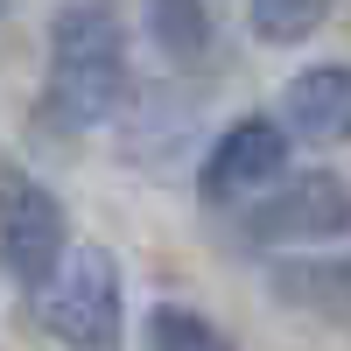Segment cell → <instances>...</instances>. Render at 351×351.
I'll return each instance as SVG.
<instances>
[{
  "instance_id": "6da1fadb",
  "label": "cell",
  "mask_w": 351,
  "mask_h": 351,
  "mask_svg": "<svg viewBox=\"0 0 351 351\" xmlns=\"http://www.w3.org/2000/svg\"><path fill=\"white\" fill-rule=\"evenodd\" d=\"M134 99V71H127V28L112 0H71L49 21V120L64 127H106L120 120Z\"/></svg>"
},
{
  "instance_id": "7a4b0ae2",
  "label": "cell",
  "mask_w": 351,
  "mask_h": 351,
  "mask_svg": "<svg viewBox=\"0 0 351 351\" xmlns=\"http://www.w3.org/2000/svg\"><path fill=\"white\" fill-rule=\"evenodd\" d=\"M36 324L64 351H120L127 302H120V260L106 246H71L56 274L36 288Z\"/></svg>"
},
{
  "instance_id": "3957f363",
  "label": "cell",
  "mask_w": 351,
  "mask_h": 351,
  "mask_svg": "<svg viewBox=\"0 0 351 351\" xmlns=\"http://www.w3.org/2000/svg\"><path fill=\"white\" fill-rule=\"evenodd\" d=\"M71 253V218L43 176H28L14 155H0V274L14 288H36L56 274V260Z\"/></svg>"
},
{
  "instance_id": "277c9868",
  "label": "cell",
  "mask_w": 351,
  "mask_h": 351,
  "mask_svg": "<svg viewBox=\"0 0 351 351\" xmlns=\"http://www.w3.org/2000/svg\"><path fill=\"white\" fill-rule=\"evenodd\" d=\"M246 246H330L351 232V183L330 169L288 176L281 190H267L246 211Z\"/></svg>"
},
{
  "instance_id": "5b68a950",
  "label": "cell",
  "mask_w": 351,
  "mask_h": 351,
  "mask_svg": "<svg viewBox=\"0 0 351 351\" xmlns=\"http://www.w3.org/2000/svg\"><path fill=\"white\" fill-rule=\"evenodd\" d=\"M274 176H288V127L267 120V112H246L218 134V148L204 155V176H197V197L204 204H232V197H253L267 190Z\"/></svg>"
},
{
  "instance_id": "8992f818",
  "label": "cell",
  "mask_w": 351,
  "mask_h": 351,
  "mask_svg": "<svg viewBox=\"0 0 351 351\" xmlns=\"http://www.w3.org/2000/svg\"><path fill=\"white\" fill-rule=\"evenodd\" d=\"M281 120L309 148H351V64H309L288 77Z\"/></svg>"
},
{
  "instance_id": "52a82bcc",
  "label": "cell",
  "mask_w": 351,
  "mask_h": 351,
  "mask_svg": "<svg viewBox=\"0 0 351 351\" xmlns=\"http://www.w3.org/2000/svg\"><path fill=\"white\" fill-rule=\"evenodd\" d=\"M274 288H281V302H295V309L351 324V253L344 260H288V267H274Z\"/></svg>"
},
{
  "instance_id": "ba28073f",
  "label": "cell",
  "mask_w": 351,
  "mask_h": 351,
  "mask_svg": "<svg viewBox=\"0 0 351 351\" xmlns=\"http://www.w3.org/2000/svg\"><path fill=\"white\" fill-rule=\"evenodd\" d=\"M148 36L169 64H204L211 56V8L204 0H148Z\"/></svg>"
},
{
  "instance_id": "9c48e42d",
  "label": "cell",
  "mask_w": 351,
  "mask_h": 351,
  "mask_svg": "<svg viewBox=\"0 0 351 351\" xmlns=\"http://www.w3.org/2000/svg\"><path fill=\"white\" fill-rule=\"evenodd\" d=\"M141 351H239L211 316H197L183 302H155L148 324H141Z\"/></svg>"
},
{
  "instance_id": "30bf717a",
  "label": "cell",
  "mask_w": 351,
  "mask_h": 351,
  "mask_svg": "<svg viewBox=\"0 0 351 351\" xmlns=\"http://www.w3.org/2000/svg\"><path fill=\"white\" fill-rule=\"evenodd\" d=\"M330 0H253V36L260 43H309L324 28Z\"/></svg>"
}]
</instances>
